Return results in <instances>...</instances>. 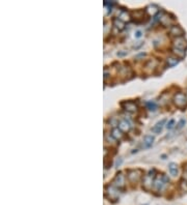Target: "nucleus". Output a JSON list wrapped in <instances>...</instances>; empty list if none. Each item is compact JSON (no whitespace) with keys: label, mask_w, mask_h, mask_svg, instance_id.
<instances>
[{"label":"nucleus","mask_w":187,"mask_h":205,"mask_svg":"<svg viewBox=\"0 0 187 205\" xmlns=\"http://www.w3.org/2000/svg\"><path fill=\"white\" fill-rule=\"evenodd\" d=\"M168 177L164 174H157L156 177H155V181H154V186L153 188L155 189V191L160 192L162 191L163 189L166 186V185L168 183Z\"/></svg>","instance_id":"f257e3e1"},{"label":"nucleus","mask_w":187,"mask_h":205,"mask_svg":"<svg viewBox=\"0 0 187 205\" xmlns=\"http://www.w3.org/2000/svg\"><path fill=\"white\" fill-rule=\"evenodd\" d=\"M155 170H150L148 172V174H146L143 178V186L144 190L150 191L151 189L154 186V181H155Z\"/></svg>","instance_id":"f03ea898"},{"label":"nucleus","mask_w":187,"mask_h":205,"mask_svg":"<svg viewBox=\"0 0 187 205\" xmlns=\"http://www.w3.org/2000/svg\"><path fill=\"white\" fill-rule=\"evenodd\" d=\"M105 194H106L107 198L111 201H117L120 198L121 195V190H118V188H115L114 185H109L105 188Z\"/></svg>","instance_id":"7ed1b4c3"},{"label":"nucleus","mask_w":187,"mask_h":205,"mask_svg":"<svg viewBox=\"0 0 187 205\" xmlns=\"http://www.w3.org/2000/svg\"><path fill=\"white\" fill-rule=\"evenodd\" d=\"M173 102L175 106L178 107L179 109H184L187 106V96L182 92H177L174 95Z\"/></svg>","instance_id":"20e7f679"},{"label":"nucleus","mask_w":187,"mask_h":205,"mask_svg":"<svg viewBox=\"0 0 187 205\" xmlns=\"http://www.w3.org/2000/svg\"><path fill=\"white\" fill-rule=\"evenodd\" d=\"M141 175H143V171L139 169L135 170H129L127 172V177L128 180L130 181L132 185H135L136 182H138V180L140 179Z\"/></svg>","instance_id":"39448f33"},{"label":"nucleus","mask_w":187,"mask_h":205,"mask_svg":"<svg viewBox=\"0 0 187 205\" xmlns=\"http://www.w3.org/2000/svg\"><path fill=\"white\" fill-rule=\"evenodd\" d=\"M112 185H114L115 188H118V190H124L126 185V177L122 172H118L115 175L114 179L112 181Z\"/></svg>","instance_id":"423d86ee"},{"label":"nucleus","mask_w":187,"mask_h":205,"mask_svg":"<svg viewBox=\"0 0 187 205\" xmlns=\"http://www.w3.org/2000/svg\"><path fill=\"white\" fill-rule=\"evenodd\" d=\"M158 20H159V22L161 23L163 26H165V27H168V26H172L173 24V19L170 17V15L166 14V13H163L161 12L159 15V18H158Z\"/></svg>","instance_id":"0eeeda50"},{"label":"nucleus","mask_w":187,"mask_h":205,"mask_svg":"<svg viewBox=\"0 0 187 205\" xmlns=\"http://www.w3.org/2000/svg\"><path fill=\"white\" fill-rule=\"evenodd\" d=\"M174 44V48L181 49V50H185L187 48V41L183 36L181 38H176L173 41Z\"/></svg>","instance_id":"6e6552de"},{"label":"nucleus","mask_w":187,"mask_h":205,"mask_svg":"<svg viewBox=\"0 0 187 205\" xmlns=\"http://www.w3.org/2000/svg\"><path fill=\"white\" fill-rule=\"evenodd\" d=\"M122 106L124 109L129 113H136L138 110L137 105H136L134 102H125L122 104Z\"/></svg>","instance_id":"1a4fd4ad"},{"label":"nucleus","mask_w":187,"mask_h":205,"mask_svg":"<svg viewBox=\"0 0 187 205\" xmlns=\"http://www.w3.org/2000/svg\"><path fill=\"white\" fill-rule=\"evenodd\" d=\"M118 128H120L123 133L129 132L131 128V123L129 122L127 119H121L120 121H118Z\"/></svg>","instance_id":"9d476101"},{"label":"nucleus","mask_w":187,"mask_h":205,"mask_svg":"<svg viewBox=\"0 0 187 205\" xmlns=\"http://www.w3.org/2000/svg\"><path fill=\"white\" fill-rule=\"evenodd\" d=\"M170 34H172V35L176 36V38H181V36H182L183 34H184V30L180 27V26L174 25V26H172V27H170Z\"/></svg>","instance_id":"9b49d317"},{"label":"nucleus","mask_w":187,"mask_h":205,"mask_svg":"<svg viewBox=\"0 0 187 205\" xmlns=\"http://www.w3.org/2000/svg\"><path fill=\"white\" fill-rule=\"evenodd\" d=\"M179 61H180V59H179L178 57H176V56L167 57V59H166V65H167L168 67H175V65H177L179 63Z\"/></svg>","instance_id":"f8f14e48"},{"label":"nucleus","mask_w":187,"mask_h":205,"mask_svg":"<svg viewBox=\"0 0 187 205\" xmlns=\"http://www.w3.org/2000/svg\"><path fill=\"white\" fill-rule=\"evenodd\" d=\"M118 20H121L122 22H128V21H130V14L127 12V10H122V12L118 14Z\"/></svg>","instance_id":"ddd939ff"},{"label":"nucleus","mask_w":187,"mask_h":205,"mask_svg":"<svg viewBox=\"0 0 187 205\" xmlns=\"http://www.w3.org/2000/svg\"><path fill=\"white\" fill-rule=\"evenodd\" d=\"M164 123H165V119L160 120L159 122H157L156 124L154 125V128H152V132H154V133H156V134H159V133L162 131V128H163V125H164Z\"/></svg>","instance_id":"4468645a"},{"label":"nucleus","mask_w":187,"mask_h":205,"mask_svg":"<svg viewBox=\"0 0 187 205\" xmlns=\"http://www.w3.org/2000/svg\"><path fill=\"white\" fill-rule=\"evenodd\" d=\"M146 10L150 16H155L159 13V9H158V6H156V5H154V4L149 5V6L146 9Z\"/></svg>","instance_id":"2eb2a0df"},{"label":"nucleus","mask_w":187,"mask_h":205,"mask_svg":"<svg viewBox=\"0 0 187 205\" xmlns=\"http://www.w3.org/2000/svg\"><path fill=\"white\" fill-rule=\"evenodd\" d=\"M111 136L115 139V140H118V139H121L123 137V132L118 128H112V131H111Z\"/></svg>","instance_id":"dca6fc26"},{"label":"nucleus","mask_w":187,"mask_h":205,"mask_svg":"<svg viewBox=\"0 0 187 205\" xmlns=\"http://www.w3.org/2000/svg\"><path fill=\"white\" fill-rule=\"evenodd\" d=\"M113 26H114L118 30L121 31L125 28V23L122 22L121 20H118V18H115V19H113Z\"/></svg>","instance_id":"f3484780"},{"label":"nucleus","mask_w":187,"mask_h":205,"mask_svg":"<svg viewBox=\"0 0 187 205\" xmlns=\"http://www.w3.org/2000/svg\"><path fill=\"white\" fill-rule=\"evenodd\" d=\"M168 170H170V174L173 176L178 175V166H177V164H175V163H170V164L168 165Z\"/></svg>","instance_id":"a211bd4d"},{"label":"nucleus","mask_w":187,"mask_h":205,"mask_svg":"<svg viewBox=\"0 0 187 205\" xmlns=\"http://www.w3.org/2000/svg\"><path fill=\"white\" fill-rule=\"evenodd\" d=\"M153 142H154V137H153L152 135H147L146 137H144V146H146V147L152 146Z\"/></svg>","instance_id":"6ab92c4d"},{"label":"nucleus","mask_w":187,"mask_h":205,"mask_svg":"<svg viewBox=\"0 0 187 205\" xmlns=\"http://www.w3.org/2000/svg\"><path fill=\"white\" fill-rule=\"evenodd\" d=\"M172 51H173V53L176 55V57H178V58H183V57L185 56V51H184V50L173 48Z\"/></svg>","instance_id":"aec40b11"},{"label":"nucleus","mask_w":187,"mask_h":205,"mask_svg":"<svg viewBox=\"0 0 187 205\" xmlns=\"http://www.w3.org/2000/svg\"><path fill=\"white\" fill-rule=\"evenodd\" d=\"M147 107H148V109L150 111H156L157 110V105L155 102L153 101H150V102H147Z\"/></svg>","instance_id":"412c9836"},{"label":"nucleus","mask_w":187,"mask_h":205,"mask_svg":"<svg viewBox=\"0 0 187 205\" xmlns=\"http://www.w3.org/2000/svg\"><path fill=\"white\" fill-rule=\"evenodd\" d=\"M180 188L183 192H187V180L184 179V178L180 181Z\"/></svg>","instance_id":"4be33fe9"},{"label":"nucleus","mask_w":187,"mask_h":205,"mask_svg":"<svg viewBox=\"0 0 187 205\" xmlns=\"http://www.w3.org/2000/svg\"><path fill=\"white\" fill-rule=\"evenodd\" d=\"M174 125H175V120H174V119H170V121L167 122L166 128H167V130H172V128H174Z\"/></svg>","instance_id":"5701e85b"},{"label":"nucleus","mask_w":187,"mask_h":205,"mask_svg":"<svg viewBox=\"0 0 187 205\" xmlns=\"http://www.w3.org/2000/svg\"><path fill=\"white\" fill-rule=\"evenodd\" d=\"M185 119H181L180 121H179V123H178V127H177V128L178 130H181V128H182L184 125H185Z\"/></svg>","instance_id":"b1692460"},{"label":"nucleus","mask_w":187,"mask_h":205,"mask_svg":"<svg viewBox=\"0 0 187 205\" xmlns=\"http://www.w3.org/2000/svg\"><path fill=\"white\" fill-rule=\"evenodd\" d=\"M141 35H143V32H141L140 30H137V31H136L135 33H134V36H135L136 38H141Z\"/></svg>","instance_id":"393cba45"},{"label":"nucleus","mask_w":187,"mask_h":205,"mask_svg":"<svg viewBox=\"0 0 187 205\" xmlns=\"http://www.w3.org/2000/svg\"><path fill=\"white\" fill-rule=\"evenodd\" d=\"M184 179L187 180V165H186L185 169H184Z\"/></svg>","instance_id":"a878e982"},{"label":"nucleus","mask_w":187,"mask_h":205,"mask_svg":"<svg viewBox=\"0 0 187 205\" xmlns=\"http://www.w3.org/2000/svg\"><path fill=\"white\" fill-rule=\"evenodd\" d=\"M121 163H122V159H120V161L118 160V162H117V166H118V165H121Z\"/></svg>","instance_id":"bb28decb"},{"label":"nucleus","mask_w":187,"mask_h":205,"mask_svg":"<svg viewBox=\"0 0 187 205\" xmlns=\"http://www.w3.org/2000/svg\"><path fill=\"white\" fill-rule=\"evenodd\" d=\"M126 53H127V52H122V53H118V56H122V55H125Z\"/></svg>","instance_id":"cd10ccee"}]
</instances>
